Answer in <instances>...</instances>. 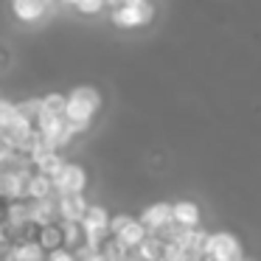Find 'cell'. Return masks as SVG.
<instances>
[{
  "mask_svg": "<svg viewBox=\"0 0 261 261\" xmlns=\"http://www.w3.org/2000/svg\"><path fill=\"white\" fill-rule=\"evenodd\" d=\"M12 12L23 23H37L40 17H45L51 12V3H42V0H17L12 6Z\"/></svg>",
  "mask_w": 261,
  "mask_h": 261,
  "instance_id": "9c48e42d",
  "label": "cell"
},
{
  "mask_svg": "<svg viewBox=\"0 0 261 261\" xmlns=\"http://www.w3.org/2000/svg\"><path fill=\"white\" fill-rule=\"evenodd\" d=\"M90 208V202L85 199V194H70V197H57V211L59 222H82Z\"/></svg>",
  "mask_w": 261,
  "mask_h": 261,
  "instance_id": "8992f818",
  "label": "cell"
},
{
  "mask_svg": "<svg viewBox=\"0 0 261 261\" xmlns=\"http://www.w3.org/2000/svg\"><path fill=\"white\" fill-rule=\"evenodd\" d=\"M141 222H143V227L149 230V236H154V233H160L163 227H169L171 222V205L169 202H154V205H149L146 211L141 214Z\"/></svg>",
  "mask_w": 261,
  "mask_h": 261,
  "instance_id": "52a82bcc",
  "label": "cell"
},
{
  "mask_svg": "<svg viewBox=\"0 0 261 261\" xmlns=\"http://www.w3.org/2000/svg\"><path fill=\"white\" fill-rule=\"evenodd\" d=\"M110 236L118 239V242L124 244V250H138L149 239V230L143 227L141 219L121 214V216H113V219H110Z\"/></svg>",
  "mask_w": 261,
  "mask_h": 261,
  "instance_id": "3957f363",
  "label": "cell"
},
{
  "mask_svg": "<svg viewBox=\"0 0 261 261\" xmlns=\"http://www.w3.org/2000/svg\"><path fill=\"white\" fill-rule=\"evenodd\" d=\"M242 261H250V258H242Z\"/></svg>",
  "mask_w": 261,
  "mask_h": 261,
  "instance_id": "9a60e30c",
  "label": "cell"
},
{
  "mask_svg": "<svg viewBox=\"0 0 261 261\" xmlns=\"http://www.w3.org/2000/svg\"><path fill=\"white\" fill-rule=\"evenodd\" d=\"M12 261H48V255L37 242H29V244L12 247Z\"/></svg>",
  "mask_w": 261,
  "mask_h": 261,
  "instance_id": "8fae6325",
  "label": "cell"
},
{
  "mask_svg": "<svg viewBox=\"0 0 261 261\" xmlns=\"http://www.w3.org/2000/svg\"><path fill=\"white\" fill-rule=\"evenodd\" d=\"M37 244L45 250V255L57 253V250H65V225H62V222H54V225L40 227Z\"/></svg>",
  "mask_w": 261,
  "mask_h": 261,
  "instance_id": "ba28073f",
  "label": "cell"
},
{
  "mask_svg": "<svg viewBox=\"0 0 261 261\" xmlns=\"http://www.w3.org/2000/svg\"><path fill=\"white\" fill-rule=\"evenodd\" d=\"M154 17V6L143 3V0H126V3H115L113 6V23L118 29H143Z\"/></svg>",
  "mask_w": 261,
  "mask_h": 261,
  "instance_id": "7a4b0ae2",
  "label": "cell"
},
{
  "mask_svg": "<svg viewBox=\"0 0 261 261\" xmlns=\"http://www.w3.org/2000/svg\"><path fill=\"white\" fill-rule=\"evenodd\" d=\"M73 9H76L79 14H98V12H104L107 6H104L101 0H79Z\"/></svg>",
  "mask_w": 261,
  "mask_h": 261,
  "instance_id": "4fadbf2b",
  "label": "cell"
},
{
  "mask_svg": "<svg viewBox=\"0 0 261 261\" xmlns=\"http://www.w3.org/2000/svg\"><path fill=\"white\" fill-rule=\"evenodd\" d=\"M110 219H113V216H110L101 205H90V208H87L85 219H82V227H85L87 236H90V247H96L104 236H110Z\"/></svg>",
  "mask_w": 261,
  "mask_h": 261,
  "instance_id": "5b68a950",
  "label": "cell"
},
{
  "mask_svg": "<svg viewBox=\"0 0 261 261\" xmlns=\"http://www.w3.org/2000/svg\"><path fill=\"white\" fill-rule=\"evenodd\" d=\"M48 261H79V258H76V253H70V250H57V253L48 255Z\"/></svg>",
  "mask_w": 261,
  "mask_h": 261,
  "instance_id": "5bb4252c",
  "label": "cell"
},
{
  "mask_svg": "<svg viewBox=\"0 0 261 261\" xmlns=\"http://www.w3.org/2000/svg\"><path fill=\"white\" fill-rule=\"evenodd\" d=\"M171 219L180 227H199V208L188 199H180L171 205Z\"/></svg>",
  "mask_w": 261,
  "mask_h": 261,
  "instance_id": "30bf717a",
  "label": "cell"
},
{
  "mask_svg": "<svg viewBox=\"0 0 261 261\" xmlns=\"http://www.w3.org/2000/svg\"><path fill=\"white\" fill-rule=\"evenodd\" d=\"M98 107H101V96H98L96 87H76V90H70L68 96V110H65V121H68V126L79 135V132H85L87 126H90V121L96 118Z\"/></svg>",
  "mask_w": 261,
  "mask_h": 261,
  "instance_id": "6da1fadb",
  "label": "cell"
},
{
  "mask_svg": "<svg viewBox=\"0 0 261 261\" xmlns=\"http://www.w3.org/2000/svg\"><path fill=\"white\" fill-rule=\"evenodd\" d=\"M87 186V171L79 163H65L54 177V188L57 197H70V194H82Z\"/></svg>",
  "mask_w": 261,
  "mask_h": 261,
  "instance_id": "277c9868",
  "label": "cell"
},
{
  "mask_svg": "<svg viewBox=\"0 0 261 261\" xmlns=\"http://www.w3.org/2000/svg\"><path fill=\"white\" fill-rule=\"evenodd\" d=\"M17 118H20L17 104H14V101H9V98H0V132L6 129V126H12Z\"/></svg>",
  "mask_w": 261,
  "mask_h": 261,
  "instance_id": "7c38bea8",
  "label": "cell"
}]
</instances>
